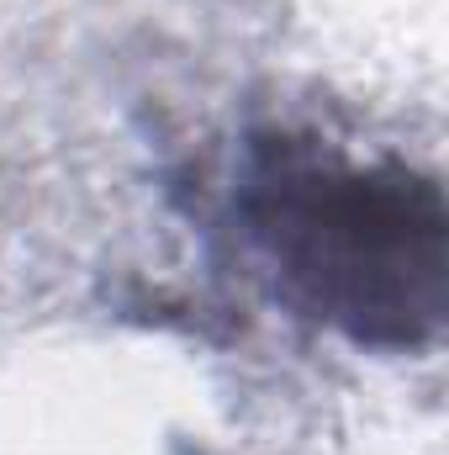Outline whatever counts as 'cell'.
I'll use <instances>...</instances> for the list:
<instances>
[{
  "label": "cell",
  "mask_w": 449,
  "mask_h": 455,
  "mask_svg": "<svg viewBox=\"0 0 449 455\" xmlns=\"http://www.w3.org/2000/svg\"><path fill=\"white\" fill-rule=\"evenodd\" d=\"M280 297L370 349H413L445 323V196L429 175L359 164L312 138L254 143L238 191Z\"/></svg>",
  "instance_id": "obj_1"
}]
</instances>
